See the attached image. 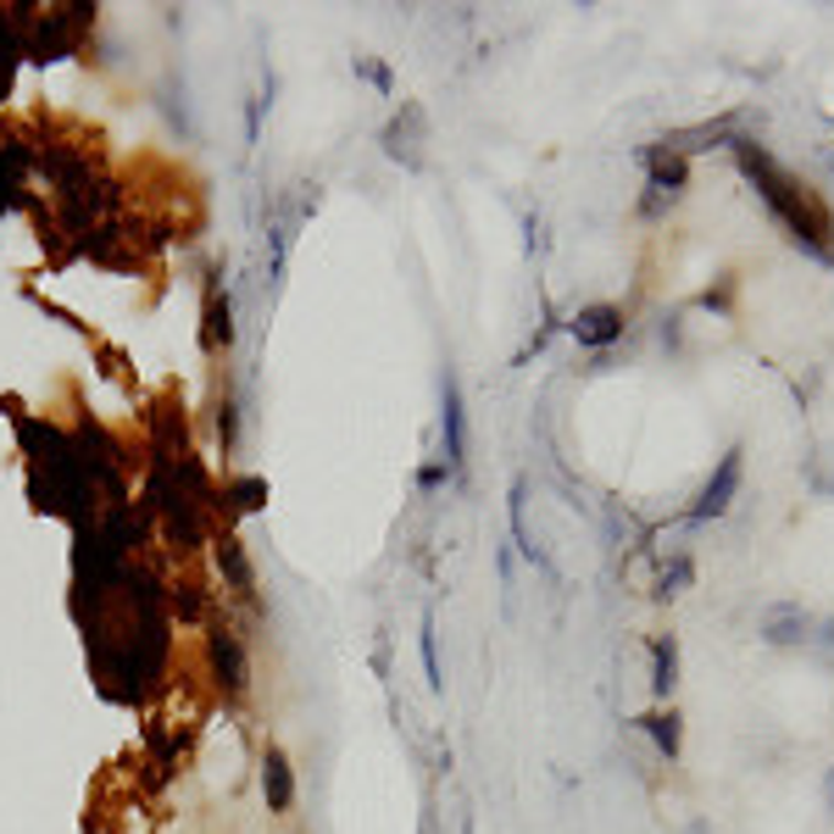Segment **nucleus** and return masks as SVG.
<instances>
[{"instance_id": "f257e3e1", "label": "nucleus", "mask_w": 834, "mask_h": 834, "mask_svg": "<svg viewBox=\"0 0 834 834\" xmlns=\"http://www.w3.org/2000/svg\"><path fill=\"white\" fill-rule=\"evenodd\" d=\"M735 146V157H740V168L751 173V184L762 190V201H768V212L784 223V234L795 239V245H806L812 256H823V261H834L828 256V245H823V234H828V212L817 206V195L795 179V173H784L768 151H757L751 139H729Z\"/></svg>"}, {"instance_id": "f03ea898", "label": "nucleus", "mask_w": 834, "mask_h": 834, "mask_svg": "<svg viewBox=\"0 0 834 834\" xmlns=\"http://www.w3.org/2000/svg\"><path fill=\"white\" fill-rule=\"evenodd\" d=\"M740 468H746V446H729V451H724V462H718V473L707 479L702 501L689 506V517H695V523H713V517H724V512L735 506V495H740Z\"/></svg>"}, {"instance_id": "7ed1b4c3", "label": "nucleus", "mask_w": 834, "mask_h": 834, "mask_svg": "<svg viewBox=\"0 0 834 834\" xmlns=\"http://www.w3.org/2000/svg\"><path fill=\"white\" fill-rule=\"evenodd\" d=\"M645 168H651V184H645L651 195H645V206H640V212H645V217H656V212H662V201H673V195L689 184V168H684V157H678V151H667V146H662V139L645 151Z\"/></svg>"}, {"instance_id": "20e7f679", "label": "nucleus", "mask_w": 834, "mask_h": 834, "mask_svg": "<svg viewBox=\"0 0 834 834\" xmlns=\"http://www.w3.org/2000/svg\"><path fill=\"white\" fill-rule=\"evenodd\" d=\"M812 612L801 607V601H779V607H768L762 612V640L773 645V651H795V645H812Z\"/></svg>"}, {"instance_id": "39448f33", "label": "nucleus", "mask_w": 834, "mask_h": 834, "mask_svg": "<svg viewBox=\"0 0 834 834\" xmlns=\"http://www.w3.org/2000/svg\"><path fill=\"white\" fill-rule=\"evenodd\" d=\"M261 795H267V812H290L296 806V768H290L285 746L261 751Z\"/></svg>"}, {"instance_id": "423d86ee", "label": "nucleus", "mask_w": 834, "mask_h": 834, "mask_svg": "<svg viewBox=\"0 0 834 834\" xmlns=\"http://www.w3.org/2000/svg\"><path fill=\"white\" fill-rule=\"evenodd\" d=\"M440 406H446V462L451 468H462L468 462V424H462V384H457V373H446L440 378Z\"/></svg>"}, {"instance_id": "0eeeda50", "label": "nucleus", "mask_w": 834, "mask_h": 834, "mask_svg": "<svg viewBox=\"0 0 834 834\" xmlns=\"http://www.w3.org/2000/svg\"><path fill=\"white\" fill-rule=\"evenodd\" d=\"M568 329H574V340H579V345L601 351V345L623 340V307H607V301H601V307H585Z\"/></svg>"}, {"instance_id": "6e6552de", "label": "nucleus", "mask_w": 834, "mask_h": 834, "mask_svg": "<svg viewBox=\"0 0 834 834\" xmlns=\"http://www.w3.org/2000/svg\"><path fill=\"white\" fill-rule=\"evenodd\" d=\"M673 689H678V640L656 634L651 640V695H656V702H667Z\"/></svg>"}, {"instance_id": "1a4fd4ad", "label": "nucleus", "mask_w": 834, "mask_h": 834, "mask_svg": "<svg viewBox=\"0 0 834 834\" xmlns=\"http://www.w3.org/2000/svg\"><path fill=\"white\" fill-rule=\"evenodd\" d=\"M411 133H424V111L417 106H400V117L384 128V151L406 168H417V146H411Z\"/></svg>"}, {"instance_id": "9d476101", "label": "nucleus", "mask_w": 834, "mask_h": 834, "mask_svg": "<svg viewBox=\"0 0 834 834\" xmlns=\"http://www.w3.org/2000/svg\"><path fill=\"white\" fill-rule=\"evenodd\" d=\"M640 729L651 735V746L662 751V762H678V746H684V718L667 707V713H651V718H640Z\"/></svg>"}, {"instance_id": "9b49d317", "label": "nucleus", "mask_w": 834, "mask_h": 834, "mask_svg": "<svg viewBox=\"0 0 834 834\" xmlns=\"http://www.w3.org/2000/svg\"><path fill=\"white\" fill-rule=\"evenodd\" d=\"M417 651H424V678H429V689H446V673H440V651H435V618H424V634H417Z\"/></svg>"}, {"instance_id": "f8f14e48", "label": "nucleus", "mask_w": 834, "mask_h": 834, "mask_svg": "<svg viewBox=\"0 0 834 834\" xmlns=\"http://www.w3.org/2000/svg\"><path fill=\"white\" fill-rule=\"evenodd\" d=\"M689 579H695V568H689V556H684V550H678V556H673V563H667V568H662V579H656V596H662V601H667V596H678V590H684V585H689Z\"/></svg>"}, {"instance_id": "ddd939ff", "label": "nucleus", "mask_w": 834, "mask_h": 834, "mask_svg": "<svg viewBox=\"0 0 834 834\" xmlns=\"http://www.w3.org/2000/svg\"><path fill=\"white\" fill-rule=\"evenodd\" d=\"M823 801H828V812H834V768L823 773Z\"/></svg>"}, {"instance_id": "4468645a", "label": "nucleus", "mask_w": 834, "mask_h": 834, "mask_svg": "<svg viewBox=\"0 0 834 834\" xmlns=\"http://www.w3.org/2000/svg\"><path fill=\"white\" fill-rule=\"evenodd\" d=\"M823 651H834V618L823 623Z\"/></svg>"}, {"instance_id": "2eb2a0df", "label": "nucleus", "mask_w": 834, "mask_h": 834, "mask_svg": "<svg viewBox=\"0 0 834 834\" xmlns=\"http://www.w3.org/2000/svg\"><path fill=\"white\" fill-rule=\"evenodd\" d=\"M689 834H713V828H707V823H689Z\"/></svg>"}, {"instance_id": "dca6fc26", "label": "nucleus", "mask_w": 834, "mask_h": 834, "mask_svg": "<svg viewBox=\"0 0 834 834\" xmlns=\"http://www.w3.org/2000/svg\"><path fill=\"white\" fill-rule=\"evenodd\" d=\"M823 490H834V479H828V484H823Z\"/></svg>"}]
</instances>
